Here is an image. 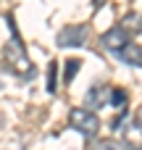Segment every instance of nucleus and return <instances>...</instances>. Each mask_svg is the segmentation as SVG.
Instances as JSON below:
<instances>
[{"instance_id": "1", "label": "nucleus", "mask_w": 142, "mask_h": 150, "mask_svg": "<svg viewBox=\"0 0 142 150\" xmlns=\"http://www.w3.org/2000/svg\"><path fill=\"white\" fill-rule=\"evenodd\" d=\"M8 26H11V40L5 42V50H3L5 66H8L16 76L29 79V76L34 74V66H32V61H29V55H26V50H24V42H21V37H18L16 24H13L11 16H8Z\"/></svg>"}, {"instance_id": "2", "label": "nucleus", "mask_w": 142, "mask_h": 150, "mask_svg": "<svg viewBox=\"0 0 142 150\" xmlns=\"http://www.w3.org/2000/svg\"><path fill=\"white\" fill-rule=\"evenodd\" d=\"M69 124H71V129H76V132H79L82 137H87V140H92V137L100 132V119H97V113L90 111V108H71Z\"/></svg>"}, {"instance_id": "3", "label": "nucleus", "mask_w": 142, "mask_h": 150, "mask_svg": "<svg viewBox=\"0 0 142 150\" xmlns=\"http://www.w3.org/2000/svg\"><path fill=\"white\" fill-rule=\"evenodd\" d=\"M121 145L126 150H142V105L121 127Z\"/></svg>"}, {"instance_id": "4", "label": "nucleus", "mask_w": 142, "mask_h": 150, "mask_svg": "<svg viewBox=\"0 0 142 150\" xmlns=\"http://www.w3.org/2000/svg\"><path fill=\"white\" fill-rule=\"evenodd\" d=\"M87 34H90L87 24H69L58 32V45L61 47H79V45H84Z\"/></svg>"}, {"instance_id": "5", "label": "nucleus", "mask_w": 142, "mask_h": 150, "mask_svg": "<svg viewBox=\"0 0 142 150\" xmlns=\"http://www.w3.org/2000/svg\"><path fill=\"white\" fill-rule=\"evenodd\" d=\"M111 98H113V87L111 84H92L87 98H84V108H90V111L111 108Z\"/></svg>"}, {"instance_id": "6", "label": "nucleus", "mask_w": 142, "mask_h": 150, "mask_svg": "<svg viewBox=\"0 0 142 150\" xmlns=\"http://www.w3.org/2000/svg\"><path fill=\"white\" fill-rule=\"evenodd\" d=\"M129 42H132V37H129L119 24H116V26H111L105 34H100V47H103L105 53H113V55H116L124 45H129Z\"/></svg>"}, {"instance_id": "7", "label": "nucleus", "mask_w": 142, "mask_h": 150, "mask_svg": "<svg viewBox=\"0 0 142 150\" xmlns=\"http://www.w3.org/2000/svg\"><path fill=\"white\" fill-rule=\"evenodd\" d=\"M116 58H119L121 63L132 66V69H142V45H137V42L124 45V47L116 53Z\"/></svg>"}, {"instance_id": "8", "label": "nucleus", "mask_w": 142, "mask_h": 150, "mask_svg": "<svg viewBox=\"0 0 142 150\" xmlns=\"http://www.w3.org/2000/svg\"><path fill=\"white\" fill-rule=\"evenodd\" d=\"M129 37H137V34H142V13H137V11H129V13H124L121 16V24H119Z\"/></svg>"}, {"instance_id": "9", "label": "nucleus", "mask_w": 142, "mask_h": 150, "mask_svg": "<svg viewBox=\"0 0 142 150\" xmlns=\"http://www.w3.org/2000/svg\"><path fill=\"white\" fill-rule=\"evenodd\" d=\"M90 150H126L119 140H97L95 145H90Z\"/></svg>"}, {"instance_id": "10", "label": "nucleus", "mask_w": 142, "mask_h": 150, "mask_svg": "<svg viewBox=\"0 0 142 150\" xmlns=\"http://www.w3.org/2000/svg\"><path fill=\"white\" fill-rule=\"evenodd\" d=\"M82 69V61H76V58H71V61H66V84H71V79L76 76V71Z\"/></svg>"}, {"instance_id": "11", "label": "nucleus", "mask_w": 142, "mask_h": 150, "mask_svg": "<svg viewBox=\"0 0 142 150\" xmlns=\"http://www.w3.org/2000/svg\"><path fill=\"white\" fill-rule=\"evenodd\" d=\"M55 71H58V63L53 61V63H50V69H47V90H50V92H55V90H58V87H55Z\"/></svg>"}]
</instances>
